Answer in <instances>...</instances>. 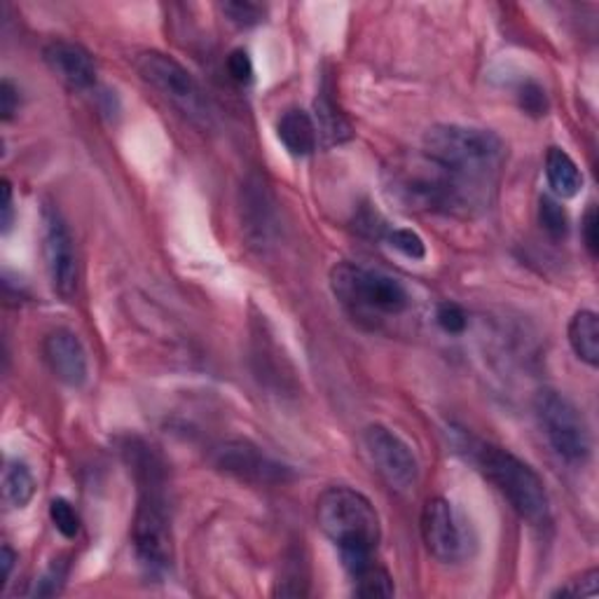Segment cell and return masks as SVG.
<instances>
[{
    "mask_svg": "<svg viewBox=\"0 0 599 599\" xmlns=\"http://www.w3.org/2000/svg\"><path fill=\"white\" fill-rule=\"evenodd\" d=\"M316 109V129H319V138L324 136L328 146H340L351 138V125L347 122V117L337 109V103L328 97L321 95L314 103Z\"/></svg>",
    "mask_w": 599,
    "mask_h": 599,
    "instance_id": "cell-20",
    "label": "cell"
},
{
    "mask_svg": "<svg viewBox=\"0 0 599 599\" xmlns=\"http://www.w3.org/2000/svg\"><path fill=\"white\" fill-rule=\"evenodd\" d=\"M539 221L550 239L562 241L566 235H570V213H566L558 197L544 195L539 199Z\"/></svg>",
    "mask_w": 599,
    "mask_h": 599,
    "instance_id": "cell-22",
    "label": "cell"
},
{
    "mask_svg": "<svg viewBox=\"0 0 599 599\" xmlns=\"http://www.w3.org/2000/svg\"><path fill=\"white\" fill-rule=\"evenodd\" d=\"M367 466L396 495H410L420 483V462L410 445L389 426L373 424L361 436Z\"/></svg>",
    "mask_w": 599,
    "mask_h": 599,
    "instance_id": "cell-9",
    "label": "cell"
},
{
    "mask_svg": "<svg viewBox=\"0 0 599 599\" xmlns=\"http://www.w3.org/2000/svg\"><path fill=\"white\" fill-rule=\"evenodd\" d=\"M581 239H583V246H586V251L590 253V258H597V253H599V216H597L595 207H590L586 211V216H583V221H581Z\"/></svg>",
    "mask_w": 599,
    "mask_h": 599,
    "instance_id": "cell-31",
    "label": "cell"
},
{
    "mask_svg": "<svg viewBox=\"0 0 599 599\" xmlns=\"http://www.w3.org/2000/svg\"><path fill=\"white\" fill-rule=\"evenodd\" d=\"M42 59L57 78L75 91H87L97 85V61L78 42L52 40L42 50Z\"/></svg>",
    "mask_w": 599,
    "mask_h": 599,
    "instance_id": "cell-15",
    "label": "cell"
},
{
    "mask_svg": "<svg viewBox=\"0 0 599 599\" xmlns=\"http://www.w3.org/2000/svg\"><path fill=\"white\" fill-rule=\"evenodd\" d=\"M517 99H520L522 111L529 113V115H534V117H541V115H546V111H548L546 89H544L539 83H534V80H529V83H525V85L520 87Z\"/></svg>",
    "mask_w": 599,
    "mask_h": 599,
    "instance_id": "cell-27",
    "label": "cell"
},
{
    "mask_svg": "<svg viewBox=\"0 0 599 599\" xmlns=\"http://www.w3.org/2000/svg\"><path fill=\"white\" fill-rule=\"evenodd\" d=\"M384 195L405 213H471L487 199L457 178L424 150L401 152L382 172Z\"/></svg>",
    "mask_w": 599,
    "mask_h": 599,
    "instance_id": "cell-2",
    "label": "cell"
},
{
    "mask_svg": "<svg viewBox=\"0 0 599 599\" xmlns=\"http://www.w3.org/2000/svg\"><path fill=\"white\" fill-rule=\"evenodd\" d=\"M211 464L216 471L229 475L239 483L258 487L286 485L296 478L290 466L276 462L274 457L263 452L251 440H223L211 450Z\"/></svg>",
    "mask_w": 599,
    "mask_h": 599,
    "instance_id": "cell-10",
    "label": "cell"
},
{
    "mask_svg": "<svg viewBox=\"0 0 599 599\" xmlns=\"http://www.w3.org/2000/svg\"><path fill=\"white\" fill-rule=\"evenodd\" d=\"M546 178L552 195L560 199H572L583 188V174L578 164L566 150L552 146L546 152Z\"/></svg>",
    "mask_w": 599,
    "mask_h": 599,
    "instance_id": "cell-17",
    "label": "cell"
},
{
    "mask_svg": "<svg viewBox=\"0 0 599 599\" xmlns=\"http://www.w3.org/2000/svg\"><path fill=\"white\" fill-rule=\"evenodd\" d=\"M42 359L48 363L52 375L59 382H64L66 387L78 389L87 382V375H89L87 351L80 342V337L73 330L57 328L45 335Z\"/></svg>",
    "mask_w": 599,
    "mask_h": 599,
    "instance_id": "cell-14",
    "label": "cell"
},
{
    "mask_svg": "<svg viewBox=\"0 0 599 599\" xmlns=\"http://www.w3.org/2000/svg\"><path fill=\"white\" fill-rule=\"evenodd\" d=\"M391 249H396L401 255L410 258V260H424L426 258V246L424 239L412 233V229H394V233L387 235Z\"/></svg>",
    "mask_w": 599,
    "mask_h": 599,
    "instance_id": "cell-25",
    "label": "cell"
},
{
    "mask_svg": "<svg viewBox=\"0 0 599 599\" xmlns=\"http://www.w3.org/2000/svg\"><path fill=\"white\" fill-rule=\"evenodd\" d=\"M50 520L54 529L64 536V539H78L83 529V520L75 511V506L66 499H52L50 503Z\"/></svg>",
    "mask_w": 599,
    "mask_h": 599,
    "instance_id": "cell-23",
    "label": "cell"
},
{
    "mask_svg": "<svg viewBox=\"0 0 599 599\" xmlns=\"http://www.w3.org/2000/svg\"><path fill=\"white\" fill-rule=\"evenodd\" d=\"M36 495V478L30 469L17 459H10L3 469V501L8 509L22 511Z\"/></svg>",
    "mask_w": 599,
    "mask_h": 599,
    "instance_id": "cell-19",
    "label": "cell"
},
{
    "mask_svg": "<svg viewBox=\"0 0 599 599\" xmlns=\"http://www.w3.org/2000/svg\"><path fill=\"white\" fill-rule=\"evenodd\" d=\"M227 73L229 78L239 85H249L253 80V61L246 50H233L227 57Z\"/></svg>",
    "mask_w": 599,
    "mask_h": 599,
    "instance_id": "cell-29",
    "label": "cell"
},
{
    "mask_svg": "<svg viewBox=\"0 0 599 599\" xmlns=\"http://www.w3.org/2000/svg\"><path fill=\"white\" fill-rule=\"evenodd\" d=\"M0 562H3V574H5V583H8L12 576V570H14V562H17V552H14L8 544L3 546V552H0Z\"/></svg>",
    "mask_w": 599,
    "mask_h": 599,
    "instance_id": "cell-34",
    "label": "cell"
},
{
    "mask_svg": "<svg viewBox=\"0 0 599 599\" xmlns=\"http://www.w3.org/2000/svg\"><path fill=\"white\" fill-rule=\"evenodd\" d=\"M471 457L478 471L501 491V497L522 520L534 527L546 525L550 517V499L539 473L513 452L491 442H475Z\"/></svg>",
    "mask_w": 599,
    "mask_h": 599,
    "instance_id": "cell-5",
    "label": "cell"
},
{
    "mask_svg": "<svg viewBox=\"0 0 599 599\" xmlns=\"http://www.w3.org/2000/svg\"><path fill=\"white\" fill-rule=\"evenodd\" d=\"M422 539L426 550L438 562L452 564L466 556V534L462 520H459L454 506L448 499L434 497L424 503Z\"/></svg>",
    "mask_w": 599,
    "mask_h": 599,
    "instance_id": "cell-12",
    "label": "cell"
},
{
    "mask_svg": "<svg viewBox=\"0 0 599 599\" xmlns=\"http://www.w3.org/2000/svg\"><path fill=\"white\" fill-rule=\"evenodd\" d=\"M422 150L485 199L506 162L501 136L466 125H434L424 134Z\"/></svg>",
    "mask_w": 599,
    "mask_h": 599,
    "instance_id": "cell-3",
    "label": "cell"
},
{
    "mask_svg": "<svg viewBox=\"0 0 599 599\" xmlns=\"http://www.w3.org/2000/svg\"><path fill=\"white\" fill-rule=\"evenodd\" d=\"M241 204V225L244 233L253 246H272L279 235V209H276V197L270 190L263 176H249L241 183L239 192Z\"/></svg>",
    "mask_w": 599,
    "mask_h": 599,
    "instance_id": "cell-13",
    "label": "cell"
},
{
    "mask_svg": "<svg viewBox=\"0 0 599 599\" xmlns=\"http://www.w3.org/2000/svg\"><path fill=\"white\" fill-rule=\"evenodd\" d=\"M316 520L319 527L340 550L347 574L375 560L382 525L373 501L361 491L345 485L321 491L316 501Z\"/></svg>",
    "mask_w": 599,
    "mask_h": 599,
    "instance_id": "cell-4",
    "label": "cell"
},
{
    "mask_svg": "<svg viewBox=\"0 0 599 599\" xmlns=\"http://www.w3.org/2000/svg\"><path fill=\"white\" fill-rule=\"evenodd\" d=\"M221 10L229 22L241 28H251L265 17V8L249 3V0H227V3L221 5Z\"/></svg>",
    "mask_w": 599,
    "mask_h": 599,
    "instance_id": "cell-24",
    "label": "cell"
},
{
    "mask_svg": "<svg viewBox=\"0 0 599 599\" xmlns=\"http://www.w3.org/2000/svg\"><path fill=\"white\" fill-rule=\"evenodd\" d=\"M0 211H3V221H0V225H3V233H10L12 221H14V204H12V186H10V180H3V207H0Z\"/></svg>",
    "mask_w": 599,
    "mask_h": 599,
    "instance_id": "cell-33",
    "label": "cell"
},
{
    "mask_svg": "<svg viewBox=\"0 0 599 599\" xmlns=\"http://www.w3.org/2000/svg\"><path fill=\"white\" fill-rule=\"evenodd\" d=\"M134 68L138 78L150 89H155L169 105H174L192 125L202 129L213 127V109L207 91L180 61L158 50H146L134 57Z\"/></svg>",
    "mask_w": 599,
    "mask_h": 599,
    "instance_id": "cell-7",
    "label": "cell"
},
{
    "mask_svg": "<svg viewBox=\"0 0 599 599\" xmlns=\"http://www.w3.org/2000/svg\"><path fill=\"white\" fill-rule=\"evenodd\" d=\"M17 111H20V89L14 87L10 78H5L0 83V117H3V122H10Z\"/></svg>",
    "mask_w": 599,
    "mask_h": 599,
    "instance_id": "cell-32",
    "label": "cell"
},
{
    "mask_svg": "<svg viewBox=\"0 0 599 599\" xmlns=\"http://www.w3.org/2000/svg\"><path fill=\"white\" fill-rule=\"evenodd\" d=\"M438 326L448 335H462L469 328V316L462 307L454 302H442L436 310Z\"/></svg>",
    "mask_w": 599,
    "mask_h": 599,
    "instance_id": "cell-26",
    "label": "cell"
},
{
    "mask_svg": "<svg viewBox=\"0 0 599 599\" xmlns=\"http://www.w3.org/2000/svg\"><path fill=\"white\" fill-rule=\"evenodd\" d=\"M349 578L354 583V595L359 597H394L396 592L391 574L384 570L377 558L351 572Z\"/></svg>",
    "mask_w": 599,
    "mask_h": 599,
    "instance_id": "cell-21",
    "label": "cell"
},
{
    "mask_svg": "<svg viewBox=\"0 0 599 599\" xmlns=\"http://www.w3.org/2000/svg\"><path fill=\"white\" fill-rule=\"evenodd\" d=\"M536 422L562 462L583 466L592 452V438L581 410L556 389H544L534 398Z\"/></svg>",
    "mask_w": 599,
    "mask_h": 599,
    "instance_id": "cell-8",
    "label": "cell"
},
{
    "mask_svg": "<svg viewBox=\"0 0 599 599\" xmlns=\"http://www.w3.org/2000/svg\"><path fill=\"white\" fill-rule=\"evenodd\" d=\"M42 241H45V263L54 294L64 300H71L78 290V253L75 241L64 216L52 207L42 213Z\"/></svg>",
    "mask_w": 599,
    "mask_h": 599,
    "instance_id": "cell-11",
    "label": "cell"
},
{
    "mask_svg": "<svg viewBox=\"0 0 599 599\" xmlns=\"http://www.w3.org/2000/svg\"><path fill=\"white\" fill-rule=\"evenodd\" d=\"M127 464L136 483V513L132 541L138 564L150 576H162L174 562L172 506L166 497V466L162 457L141 440H129Z\"/></svg>",
    "mask_w": 599,
    "mask_h": 599,
    "instance_id": "cell-1",
    "label": "cell"
},
{
    "mask_svg": "<svg viewBox=\"0 0 599 599\" xmlns=\"http://www.w3.org/2000/svg\"><path fill=\"white\" fill-rule=\"evenodd\" d=\"M330 290L354 316H396L408 310L410 296L394 276L357 263H337L330 270Z\"/></svg>",
    "mask_w": 599,
    "mask_h": 599,
    "instance_id": "cell-6",
    "label": "cell"
},
{
    "mask_svg": "<svg viewBox=\"0 0 599 599\" xmlns=\"http://www.w3.org/2000/svg\"><path fill=\"white\" fill-rule=\"evenodd\" d=\"M64 578H66V566L61 562H54L48 572H45V576L36 583L34 588V595L36 597H52L61 590V586H64Z\"/></svg>",
    "mask_w": 599,
    "mask_h": 599,
    "instance_id": "cell-30",
    "label": "cell"
},
{
    "mask_svg": "<svg viewBox=\"0 0 599 599\" xmlns=\"http://www.w3.org/2000/svg\"><path fill=\"white\" fill-rule=\"evenodd\" d=\"M570 337L572 351L578 361L590 367L599 365V316L592 310H581L570 321Z\"/></svg>",
    "mask_w": 599,
    "mask_h": 599,
    "instance_id": "cell-18",
    "label": "cell"
},
{
    "mask_svg": "<svg viewBox=\"0 0 599 599\" xmlns=\"http://www.w3.org/2000/svg\"><path fill=\"white\" fill-rule=\"evenodd\" d=\"M597 583H599V572L592 566V570L583 572L581 576L566 581L564 586H560L552 595L556 597H595Z\"/></svg>",
    "mask_w": 599,
    "mask_h": 599,
    "instance_id": "cell-28",
    "label": "cell"
},
{
    "mask_svg": "<svg viewBox=\"0 0 599 599\" xmlns=\"http://www.w3.org/2000/svg\"><path fill=\"white\" fill-rule=\"evenodd\" d=\"M276 136L294 158L312 155L319 146V129L314 117L302 109H288L276 122Z\"/></svg>",
    "mask_w": 599,
    "mask_h": 599,
    "instance_id": "cell-16",
    "label": "cell"
}]
</instances>
